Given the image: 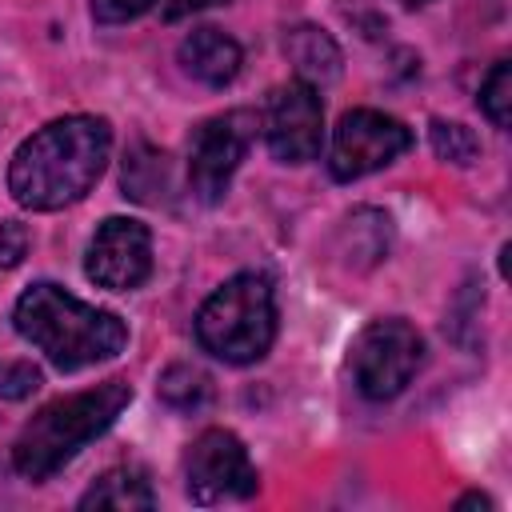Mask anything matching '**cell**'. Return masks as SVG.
Returning a JSON list of instances; mask_svg holds the SVG:
<instances>
[{
  "label": "cell",
  "mask_w": 512,
  "mask_h": 512,
  "mask_svg": "<svg viewBox=\"0 0 512 512\" xmlns=\"http://www.w3.org/2000/svg\"><path fill=\"white\" fill-rule=\"evenodd\" d=\"M24 252H28V232H24V224H16V220L0 224V268H16Z\"/></svg>",
  "instance_id": "44dd1931"
},
{
  "label": "cell",
  "mask_w": 512,
  "mask_h": 512,
  "mask_svg": "<svg viewBox=\"0 0 512 512\" xmlns=\"http://www.w3.org/2000/svg\"><path fill=\"white\" fill-rule=\"evenodd\" d=\"M12 324L60 372H80L88 364L112 360L128 344V324L116 312L84 304L80 296H72L52 280H36L32 288L20 292L12 308Z\"/></svg>",
  "instance_id": "7a4b0ae2"
},
{
  "label": "cell",
  "mask_w": 512,
  "mask_h": 512,
  "mask_svg": "<svg viewBox=\"0 0 512 512\" xmlns=\"http://www.w3.org/2000/svg\"><path fill=\"white\" fill-rule=\"evenodd\" d=\"M260 128V112L252 108H228L208 116L192 128L188 140V188L200 204H220L228 196V184L248 156Z\"/></svg>",
  "instance_id": "8992f818"
},
{
  "label": "cell",
  "mask_w": 512,
  "mask_h": 512,
  "mask_svg": "<svg viewBox=\"0 0 512 512\" xmlns=\"http://www.w3.org/2000/svg\"><path fill=\"white\" fill-rule=\"evenodd\" d=\"M80 508H116V512H148L156 508V492H152V480L144 468L136 464H120V468H108L80 500Z\"/></svg>",
  "instance_id": "4fadbf2b"
},
{
  "label": "cell",
  "mask_w": 512,
  "mask_h": 512,
  "mask_svg": "<svg viewBox=\"0 0 512 512\" xmlns=\"http://www.w3.org/2000/svg\"><path fill=\"white\" fill-rule=\"evenodd\" d=\"M276 340V292L260 272H236L196 312V344L224 364H256Z\"/></svg>",
  "instance_id": "277c9868"
},
{
  "label": "cell",
  "mask_w": 512,
  "mask_h": 512,
  "mask_svg": "<svg viewBox=\"0 0 512 512\" xmlns=\"http://www.w3.org/2000/svg\"><path fill=\"white\" fill-rule=\"evenodd\" d=\"M184 488L192 504H228V500L256 496L260 476L236 432L204 428L184 456Z\"/></svg>",
  "instance_id": "ba28073f"
},
{
  "label": "cell",
  "mask_w": 512,
  "mask_h": 512,
  "mask_svg": "<svg viewBox=\"0 0 512 512\" xmlns=\"http://www.w3.org/2000/svg\"><path fill=\"white\" fill-rule=\"evenodd\" d=\"M124 196L140 200V204H160L168 200L172 176H168V156L160 148H152L148 140H132L124 152V172H120Z\"/></svg>",
  "instance_id": "5bb4252c"
},
{
  "label": "cell",
  "mask_w": 512,
  "mask_h": 512,
  "mask_svg": "<svg viewBox=\"0 0 512 512\" xmlns=\"http://www.w3.org/2000/svg\"><path fill=\"white\" fill-rule=\"evenodd\" d=\"M180 64L192 80L208 84V88H224L240 76V64H244V48L220 32V28H192L184 40H180Z\"/></svg>",
  "instance_id": "8fae6325"
},
{
  "label": "cell",
  "mask_w": 512,
  "mask_h": 512,
  "mask_svg": "<svg viewBox=\"0 0 512 512\" xmlns=\"http://www.w3.org/2000/svg\"><path fill=\"white\" fill-rule=\"evenodd\" d=\"M156 392L172 412H200L204 404H212V376L196 364H168L160 372Z\"/></svg>",
  "instance_id": "2e32d148"
},
{
  "label": "cell",
  "mask_w": 512,
  "mask_h": 512,
  "mask_svg": "<svg viewBox=\"0 0 512 512\" xmlns=\"http://www.w3.org/2000/svg\"><path fill=\"white\" fill-rule=\"evenodd\" d=\"M216 4H224V0H168V8H164V20H184V16H192V12H204V8H216Z\"/></svg>",
  "instance_id": "7402d4cb"
},
{
  "label": "cell",
  "mask_w": 512,
  "mask_h": 512,
  "mask_svg": "<svg viewBox=\"0 0 512 512\" xmlns=\"http://www.w3.org/2000/svg\"><path fill=\"white\" fill-rule=\"evenodd\" d=\"M456 508H492V500H488L484 492H468V496L456 500Z\"/></svg>",
  "instance_id": "603a6c76"
},
{
  "label": "cell",
  "mask_w": 512,
  "mask_h": 512,
  "mask_svg": "<svg viewBox=\"0 0 512 512\" xmlns=\"http://www.w3.org/2000/svg\"><path fill=\"white\" fill-rule=\"evenodd\" d=\"M388 236H392L388 216L376 212V208H360V212H352V216L344 220V248H340V252L348 256V264L372 268V264L384 260Z\"/></svg>",
  "instance_id": "9a60e30c"
},
{
  "label": "cell",
  "mask_w": 512,
  "mask_h": 512,
  "mask_svg": "<svg viewBox=\"0 0 512 512\" xmlns=\"http://www.w3.org/2000/svg\"><path fill=\"white\" fill-rule=\"evenodd\" d=\"M284 56H288L296 80H304L312 88L332 84L340 76V64H344L336 40L316 24H292L284 32Z\"/></svg>",
  "instance_id": "7c38bea8"
},
{
  "label": "cell",
  "mask_w": 512,
  "mask_h": 512,
  "mask_svg": "<svg viewBox=\"0 0 512 512\" xmlns=\"http://www.w3.org/2000/svg\"><path fill=\"white\" fill-rule=\"evenodd\" d=\"M480 112L492 120V128H508V120H512V60H496L492 72L484 76Z\"/></svg>",
  "instance_id": "ac0fdd59"
},
{
  "label": "cell",
  "mask_w": 512,
  "mask_h": 512,
  "mask_svg": "<svg viewBox=\"0 0 512 512\" xmlns=\"http://www.w3.org/2000/svg\"><path fill=\"white\" fill-rule=\"evenodd\" d=\"M428 140H432V152H436L444 164L468 168V164L480 160V140H476V132L464 128V124H456V120H432Z\"/></svg>",
  "instance_id": "e0dca14e"
},
{
  "label": "cell",
  "mask_w": 512,
  "mask_h": 512,
  "mask_svg": "<svg viewBox=\"0 0 512 512\" xmlns=\"http://www.w3.org/2000/svg\"><path fill=\"white\" fill-rule=\"evenodd\" d=\"M128 400H132L128 380H104L96 388H84V392L44 404L20 428V436L12 444V468L32 484L56 476L84 444H92L120 420Z\"/></svg>",
  "instance_id": "3957f363"
},
{
  "label": "cell",
  "mask_w": 512,
  "mask_h": 512,
  "mask_svg": "<svg viewBox=\"0 0 512 512\" xmlns=\"http://www.w3.org/2000/svg\"><path fill=\"white\" fill-rule=\"evenodd\" d=\"M40 388V368L28 360H0V396L4 400H24Z\"/></svg>",
  "instance_id": "d6986e66"
},
{
  "label": "cell",
  "mask_w": 512,
  "mask_h": 512,
  "mask_svg": "<svg viewBox=\"0 0 512 512\" xmlns=\"http://www.w3.org/2000/svg\"><path fill=\"white\" fill-rule=\"evenodd\" d=\"M112 128L104 116H60L32 132L8 164V192L28 212H60L92 192L108 164Z\"/></svg>",
  "instance_id": "6da1fadb"
},
{
  "label": "cell",
  "mask_w": 512,
  "mask_h": 512,
  "mask_svg": "<svg viewBox=\"0 0 512 512\" xmlns=\"http://www.w3.org/2000/svg\"><path fill=\"white\" fill-rule=\"evenodd\" d=\"M84 276L108 292H132L152 276V232L132 216H108L84 252Z\"/></svg>",
  "instance_id": "30bf717a"
},
{
  "label": "cell",
  "mask_w": 512,
  "mask_h": 512,
  "mask_svg": "<svg viewBox=\"0 0 512 512\" xmlns=\"http://www.w3.org/2000/svg\"><path fill=\"white\" fill-rule=\"evenodd\" d=\"M412 148V128L388 112L376 108H352L340 116L332 128V148H328V172L332 180L348 184L368 172L388 168Z\"/></svg>",
  "instance_id": "52a82bcc"
},
{
  "label": "cell",
  "mask_w": 512,
  "mask_h": 512,
  "mask_svg": "<svg viewBox=\"0 0 512 512\" xmlns=\"http://www.w3.org/2000/svg\"><path fill=\"white\" fill-rule=\"evenodd\" d=\"M260 128H264V144H268L272 160H280V164L316 160L320 140H324L320 92L304 80H288V84L272 88V96L260 112Z\"/></svg>",
  "instance_id": "9c48e42d"
},
{
  "label": "cell",
  "mask_w": 512,
  "mask_h": 512,
  "mask_svg": "<svg viewBox=\"0 0 512 512\" xmlns=\"http://www.w3.org/2000/svg\"><path fill=\"white\" fill-rule=\"evenodd\" d=\"M420 364H424V336L400 316H380L364 324L348 356L356 392L376 404L400 396L420 372Z\"/></svg>",
  "instance_id": "5b68a950"
},
{
  "label": "cell",
  "mask_w": 512,
  "mask_h": 512,
  "mask_svg": "<svg viewBox=\"0 0 512 512\" xmlns=\"http://www.w3.org/2000/svg\"><path fill=\"white\" fill-rule=\"evenodd\" d=\"M404 8H420V4H428V0H400Z\"/></svg>",
  "instance_id": "cb8c5ba5"
},
{
  "label": "cell",
  "mask_w": 512,
  "mask_h": 512,
  "mask_svg": "<svg viewBox=\"0 0 512 512\" xmlns=\"http://www.w3.org/2000/svg\"><path fill=\"white\" fill-rule=\"evenodd\" d=\"M160 0H92V16L96 24H128L140 20L144 12H152Z\"/></svg>",
  "instance_id": "ffe728a7"
}]
</instances>
